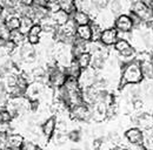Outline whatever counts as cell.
Returning <instances> with one entry per match:
<instances>
[{"label": "cell", "instance_id": "28", "mask_svg": "<svg viewBox=\"0 0 153 150\" xmlns=\"http://www.w3.org/2000/svg\"><path fill=\"white\" fill-rule=\"evenodd\" d=\"M67 137H68V140H70V141H72V142H79V140L81 138L80 130L74 129V130L70 131V132L67 134Z\"/></svg>", "mask_w": 153, "mask_h": 150}, {"label": "cell", "instance_id": "17", "mask_svg": "<svg viewBox=\"0 0 153 150\" xmlns=\"http://www.w3.org/2000/svg\"><path fill=\"white\" fill-rule=\"evenodd\" d=\"M76 61L78 62L79 67L81 68V71H82V69H86V68L91 67L92 55H91V53H88V52H87V53H82V54H80L79 56H76Z\"/></svg>", "mask_w": 153, "mask_h": 150}, {"label": "cell", "instance_id": "30", "mask_svg": "<svg viewBox=\"0 0 153 150\" xmlns=\"http://www.w3.org/2000/svg\"><path fill=\"white\" fill-rule=\"evenodd\" d=\"M36 148H37V144H34L32 141H26L24 142L21 150H36Z\"/></svg>", "mask_w": 153, "mask_h": 150}, {"label": "cell", "instance_id": "39", "mask_svg": "<svg viewBox=\"0 0 153 150\" xmlns=\"http://www.w3.org/2000/svg\"><path fill=\"white\" fill-rule=\"evenodd\" d=\"M71 150H79V149H71Z\"/></svg>", "mask_w": 153, "mask_h": 150}, {"label": "cell", "instance_id": "13", "mask_svg": "<svg viewBox=\"0 0 153 150\" xmlns=\"http://www.w3.org/2000/svg\"><path fill=\"white\" fill-rule=\"evenodd\" d=\"M135 123L139 126V129H151L153 128V116H151L150 114H141L135 118Z\"/></svg>", "mask_w": 153, "mask_h": 150}, {"label": "cell", "instance_id": "16", "mask_svg": "<svg viewBox=\"0 0 153 150\" xmlns=\"http://www.w3.org/2000/svg\"><path fill=\"white\" fill-rule=\"evenodd\" d=\"M57 2L59 5V7H60V10L66 12V13H68L70 15L76 11L74 0H57Z\"/></svg>", "mask_w": 153, "mask_h": 150}, {"label": "cell", "instance_id": "12", "mask_svg": "<svg viewBox=\"0 0 153 150\" xmlns=\"http://www.w3.org/2000/svg\"><path fill=\"white\" fill-rule=\"evenodd\" d=\"M76 38L85 41V42H91L92 41V29L90 25L85 26H76Z\"/></svg>", "mask_w": 153, "mask_h": 150}, {"label": "cell", "instance_id": "31", "mask_svg": "<svg viewBox=\"0 0 153 150\" xmlns=\"http://www.w3.org/2000/svg\"><path fill=\"white\" fill-rule=\"evenodd\" d=\"M102 143L104 141L101 138H94L93 143H92V149L93 150H100L102 148Z\"/></svg>", "mask_w": 153, "mask_h": 150}, {"label": "cell", "instance_id": "2", "mask_svg": "<svg viewBox=\"0 0 153 150\" xmlns=\"http://www.w3.org/2000/svg\"><path fill=\"white\" fill-rule=\"evenodd\" d=\"M70 115L73 120L87 122V121L92 120V107L87 106L85 103L74 106V107L70 108Z\"/></svg>", "mask_w": 153, "mask_h": 150}, {"label": "cell", "instance_id": "14", "mask_svg": "<svg viewBox=\"0 0 153 150\" xmlns=\"http://www.w3.org/2000/svg\"><path fill=\"white\" fill-rule=\"evenodd\" d=\"M65 73H66V75H67V77L78 80L79 75H80V73H81V68L79 67V65H78V62L76 61V59H73V60L66 66V68H65Z\"/></svg>", "mask_w": 153, "mask_h": 150}, {"label": "cell", "instance_id": "36", "mask_svg": "<svg viewBox=\"0 0 153 150\" xmlns=\"http://www.w3.org/2000/svg\"><path fill=\"white\" fill-rule=\"evenodd\" d=\"M5 142H6V136L0 134V144H2V143H5Z\"/></svg>", "mask_w": 153, "mask_h": 150}, {"label": "cell", "instance_id": "11", "mask_svg": "<svg viewBox=\"0 0 153 150\" xmlns=\"http://www.w3.org/2000/svg\"><path fill=\"white\" fill-rule=\"evenodd\" d=\"M56 123H57L56 117H48L41 124V132L46 138L52 137V135L56 132Z\"/></svg>", "mask_w": 153, "mask_h": 150}, {"label": "cell", "instance_id": "8", "mask_svg": "<svg viewBox=\"0 0 153 150\" xmlns=\"http://www.w3.org/2000/svg\"><path fill=\"white\" fill-rule=\"evenodd\" d=\"M125 137L130 142V144H143L144 142V134L138 127H133L126 130Z\"/></svg>", "mask_w": 153, "mask_h": 150}, {"label": "cell", "instance_id": "25", "mask_svg": "<svg viewBox=\"0 0 153 150\" xmlns=\"http://www.w3.org/2000/svg\"><path fill=\"white\" fill-rule=\"evenodd\" d=\"M12 122H0V134L7 136L8 134L12 132Z\"/></svg>", "mask_w": 153, "mask_h": 150}, {"label": "cell", "instance_id": "5", "mask_svg": "<svg viewBox=\"0 0 153 150\" xmlns=\"http://www.w3.org/2000/svg\"><path fill=\"white\" fill-rule=\"evenodd\" d=\"M113 27L118 31V33H123V34L131 33L134 29L133 22L128 14H119L118 17H115Z\"/></svg>", "mask_w": 153, "mask_h": 150}, {"label": "cell", "instance_id": "3", "mask_svg": "<svg viewBox=\"0 0 153 150\" xmlns=\"http://www.w3.org/2000/svg\"><path fill=\"white\" fill-rule=\"evenodd\" d=\"M97 80H98L97 71L93 69L92 67H88V68L81 71V73L78 77V83L81 89H86V88L92 87L96 83Z\"/></svg>", "mask_w": 153, "mask_h": 150}, {"label": "cell", "instance_id": "34", "mask_svg": "<svg viewBox=\"0 0 153 150\" xmlns=\"http://www.w3.org/2000/svg\"><path fill=\"white\" fill-rule=\"evenodd\" d=\"M143 5H145L146 7H149L150 10L153 11V0H139Z\"/></svg>", "mask_w": 153, "mask_h": 150}, {"label": "cell", "instance_id": "7", "mask_svg": "<svg viewBox=\"0 0 153 150\" xmlns=\"http://www.w3.org/2000/svg\"><path fill=\"white\" fill-rule=\"evenodd\" d=\"M41 35H42V28L39 24H34L32 26V28L30 29V32L26 34V42H28L32 46L38 45L41 40Z\"/></svg>", "mask_w": 153, "mask_h": 150}, {"label": "cell", "instance_id": "21", "mask_svg": "<svg viewBox=\"0 0 153 150\" xmlns=\"http://www.w3.org/2000/svg\"><path fill=\"white\" fill-rule=\"evenodd\" d=\"M10 41H12L17 47H20L22 43L26 42V35H24L19 29L18 31H13V32H11Z\"/></svg>", "mask_w": 153, "mask_h": 150}, {"label": "cell", "instance_id": "29", "mask_svg": "<svg viewBox=\"0 0 153 150\" xmlns=\"http://www.w3.org/2000/svg\"><path fill=\"white\" fill-rule=\"evenodd\" d=\"M92 2L98 10H102L108 5L110 0H92Z\"/></svg>", "mask_w": 153, "mask_h": 150}, {"label": "cell", "instance_id": "6", "mask_svg": "<svg viewBox=\"0 0 153 150\" xmlns=\"http://www.w3.org/2000/svg\"><path fill=\"white\" fill-rule=\"evenodd\" d=\"M119 39V33L114 27H110V28H105L102 29L99 42L101 45H104L105 47H110V46H114V43Z\"/></svg>", "mask_w": 153, "mask_h": 150}, {"label": "cell", "instance_id": "18", "mask_svg": "<svg viewBox=\"0 0 153 150\" xmlns=\"http://www.w3.org/2000/svg\"><path fill=\"white\" fill-rule=\"evenodd\" d=\"M140 69H141L144 79L153 80V65L150 62V60L141 61L140 62Z\"/></svg>", "mask_w": 153, "mask_h": 150}, {"label": "cell", "instance_id": "38", "mask_svg": "<svg viewBox=\"0 0 153 150\" xmlns=\"http://www.w3.org/2000/svg\"><path fill=\"white\" fill-rule=\"evenodd\" d=\"M119 150H128V148L127 147H124V148H120Z\"/></svg>", "mask_w": 153, "mask_h": 150}, {"label": "cell", "instance_id": "26", "mask_svg": "<svg viewBox=\"0 0 153 150\" xmlns=\"http://www.w3.org/2000/svg\"><path fill=\"white\" fill-rule=\"evenodd\" d=\"M13 117L5 108H0V122H12Z\"/></svg>", "mask_w": 153, "mask_h": 150}, {"label": "cell", "instance_id": "20", "mask_svg": "<svg viewBox=\"0 0 153 150\" xmlns=\"http://www.w3.org/2000/svg\"><path fill=\"white\" fill-rule=\"evenodd\" d=\"M33 25H34V21H33L31 18H28V17H20L19 31L24 34V35H26V34L30 32V29L32 28Z\"/></svg>", "mask_w": 153, "mask_h": 150}, {"label": "cell", "instance_id": "37", "mask_svg": "<svg viewBox=\"0 0 153 150\" xmlns=\"http://www.w3.org/2000/svg\"><path fill=\"white\" fill-rule=\"evenodd\" d=\"M150 62L153 65V53H152V54H150Z\"/></svg>", "mask_w": 153, "mask_h": 150}, {"label": "cell", "instance_id": "22", "mask_svg": "<svg viewBox=\"0 0 153 150\" xmlns=\"http://www.w3.org/2000/svg\"><path fill=\"white\" fill-rule=\"evenodd\" d=\"M68 137L65 132H59L56 131L53 135H52V142L56 144V146H64L66 142H67Z\"/></svg>", "mask_w": 153, "mask_h": 150}, {"label": "cell", "instance_id": "23", "mask_svg": "<svg viewBox=\"0 0 153 150\" xmlns=\"http://www.w3.org/2000/svg\"><path fill=\"white\" fill-rule=\"evenodd\" d=\"M91 26V29H92V41L91 42H98L99 39H100V34L102 32V28L97 24V22H91L90 24Z\"/></svg>", "mask_w": 153, "mask_h": 150}, {"label": "cell", "instance_id": "9", "mask_svg": "<svg viewBox=\"0 0 153 150\" xmlns=\"http://www.w3.org/2000/svg\"><path fill=\"white\" fill-rule=\"evenodd\" d=\"M24 142H25L24 137L17 132H11L6 136V146H7L8 150L21 149Z\"/></svg>", "mask_w": 153, "mask_h": 150}, {"label": "cell", "instance_id": "35", "mask_svg": "<svg viewBox=\"0 0 153 150\" xmlns=\"http://www.w3.org/2000/svg\"><path fill=\"white\" fill-rule=\"evenodd\" d=\"M47 2V0H34V5L37 6H45Z\"/></svg>", "mask_w": 153, "mask_h": 150}, {"label": "cell", "instance_id": "32", "mask_svg": "<svg viewBox=\"0 0 153 150\" xmlns=\"http://www.w3.org/2000/svg\"><path fill=\"white\" fill-rule=\"evenodd\" d=\"M128 150H146V147L144 144H130Z\"/></svg>", "mask_w": 153, "mask_h": 150}, {"label": "cell", "instance_id": "15", "mask_svg": "<svg viewBox=\"0 0 153 150\" xmlns=\"http://www.w3.org/2000/svg\"><path fill=\"white\" fill-rule=\"evenodd\" d=\"M50 17L52 18V20L54 21V24L57 25L58 27H61V26L66 25L71 19V15L68 13H66V12H64L61 10L56 12V13H53V14H50Z\"/></svg>", "mask_w": 153, "mask_h": 150}, {"label": "cell", "instance_id": "19", "mask_svg": "<svg viewBox=\"0 0 153 150\" xmlns=\"http://www.w3.org/2000/svg\"><path fill=\"white\" fill-rule=\"evenodd\" d=\"M5 26L7 27L8 31L13 32V31H18L20 28V17L19 15H13L10 18L5 19L4 20Z\"/></svg>", "mask_w": 153, "mask_h": 150}, {"label": "cell", "instance_id": "27", "mask_svg": "<svg viewBox=\"0 0 153 150\" xmlns=\"http://www.w3.org/2000/svg\"><path fill=\"white\" fill-rule=\"evenodd\" d=\"M123 10V6H121V4L118 1V0H113V1H111V13L115 15V14H118L119 15V13H120V11ZM117 15V17H118Z\"/></svg>", "mask_w": 153, "mask_h": 150}, {"label": "cell", "instance_id": "24", "mask_svg": "<svg viewBox=\"0 0 153 150\" xmlns=\"http://www.w3.org/2000/svg\"><path fill=\"white\" fill-rule=\"evenodd\" d=\"M45 7L47 8V11H48L50 14H53V13H56L58 11H60V7L58 5L57 0H47Z\"/></svg>", "mask_w": 153, "mask_h": 150}, {"label": "cell", "instance_id": "1", "mask_svg": "<svg viewBox=\"0 0 153 150\" xmlns=\"http://www.w3.org/2000/svg\"><path fill=\"white\" fill-rule=\"evenodd\" d=\"M144 76L140 69V62L138 60H133L123 66L120 86L125 87L127 85H138L143 82Z\"/></svg>", "mask_w": 153, "mask_h": 150}, {"label": "cell", "instance_id": "4", "mask_svg": "<svg viewBox=\"0 0 153 150\" xmlns=\"http://www.w3.org/2000/svg\"><path fill=\"white\" fill-rule=\"evenodd\" d=\"M132 13H134L144 24H150L153 20V11L143 5L139 0H135L132 2Z\"/></svg>", "mask_w": 153, "mask_h": 150}, {"label": "cell", "instance_id": "33", "mask_svg": "<svg viewBox=\"0 0 153 150\" xmlns=\"http://www.w3.org/2000/svg\"><path fill=\"white\" fill-rule=\"evenodd\" d=\"M19 4L26 7H31L34 5V0H19Z\"/></svg>", "mask_w": 153, "mask_h": 150}, {"label": "cell", "instance_id": "10", "mask_svg": "<svg viewBox=\"0 0 153 150\" xmlns=\"http://www.w3.org/2000/svg\"><path fill=\"white\" fill-rule=\"evenodd\" d=\"M71 19L73 20V22L76 24V26H85V25H90L92 22L91 17L86 12L80 11V10H76L74 13H72Z\"/></svg>", "mask_w": 153, "mask_h": 150}]
</instances>
